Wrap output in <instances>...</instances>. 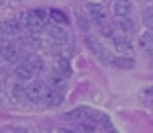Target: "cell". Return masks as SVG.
Wrapping results in <instances>:
<instances>
[{
  "mask_svg": "<svg viewBox=\"0 0 153 133\" xmlns=\"http://www.w3.org/2000/svg\"><path fill=\"white\" fill-rule=\"evenodd\" d=\"M85 43H86V47L90 49V53L94 55L98 61H102V63H106V65H110V61L114 59V55L110 53L108 49L104 47L102 43H100L96 37H92V35H86L85 37Z\"/></svg>",
  "mask_w": 153,
  "mask_h": 133,
  "instance_id": "obj_4",
  "label": "cell"
},
{
  "mask_svg": "<svg viewBox=\"0 0 153 133\" xmlns=\"http://www.w3.org/2000/svg\"><path fill=\"white\" fill-rule=\"evenodd\" d=\"M55 71H57L59 75H63L65 78H69V76L73 75V66H71V61H69L67 57H63V55H59V57L55 59Z\"/></svg>",
  "mask_w": 153,
  "mask_h": 133,
  "instance_id": "obj_14",
  "label": "cell"
},
{
  "mask_svg": "<svg viewBox=\"0 0 153 133\" xmlns=\"http://www.w3.org/2000/svg\"><path fill=\"white\" fill-rule=\"evenodd\" d=\"M0 57L4 59L6 63H20V49L16 43H12V41L8 39H2V43H0Z\"/></svg>",
  "mask_w": 153,
  "mask_h": 133,
  "instance_id": "obj_6",
  "label": "cell"
},
{
  "mask_svg": "<svg viewBox=\"0 0 153 133\" xmlns=\"http://www.w3.org/2000/svg\"><path fill=\"white\" fill-rule=\"evenodd\" d=\"M112 14L116 16V18H130L131 16V4L128 2V0H114Z\"/></svg>",
  "mask_w": 153,
  "mask_h": 133,
  "instance_id": "obj_12",
  "label": "cell"
},
{
  "mask_svg": "<svg viewBox=\"0 0 153 133\" xmlns=\"http://www.w3.org/2000/svg\"><path fill=\"white\" fill-rule=\"evenodd\" d=\"M0 8H2V0H0Z\"/></svg>",
  "mask_w": 153,
  "mask_h": 133,
  "instance_id": "obj_21",
  "label": "cell"
},
{
  "mask_svg": "<svg viewBox=\"0 0 153 133\" xmlns=\"http://www.w3.org/2000/svg\"><path fill=\"white\" fill-rule=\"evenodd\" d=\"M141 98H143L145 102H149V100L153 98V86H151V88H145L143 92H141Z\"/></svg>",
  "mask_w": 153,
  "mask_h": 133,
  "instance_id": "obj_20",
  "label": "cell"
},
{
  "mask_svg": "<svg viewBox=\"0 0 153 133\" xmlns=\"http://www.w3.org/2000/svg\"><path fill=\"white\" fill-rule=\"evenodd\" d=\"M0 43H2V39H0Z\"/></svg>",
  "mask_w": 153,
  "mask_h": 133,
  "instance_id": "obj_22",
  "label": "cell"
},
{
  "mask_svg": "<svg viewBox=\"0 0 153 133\" xmlns=\"http://www.w3.org/2000/svg\"><path fill=\"white\" fill-rule=\"evenodd\" d=\"M47 33L55 43H67L69 41V31L67 26H61V24H53V26L47 27Z\"/></svg>",
  "mask_w": 153,
  "mask_h": 133,
  "instance_id": "obj_10",
  "label": "cell"
},
{
  "mask_svg": "<svg viewBox=\"0 0 153 133\" xmlns=\"http://www.w3.org/2000/svg\"><path fill=\"white\" fill-rule=\"evenodd\" d=\"M76 22H79V27H81L82 31L88 30V20H86V18H82V16H76Z\"/></svg>",
  "mask_w": 153,
  "mask_h": 133,
  "instance_id": "obj_19",
  "label": "cell"
},
{
  "mask_svg": "<svg viewBox=\"0 0 153 133\" xmlns=\"http://www.w3.org/2000/svg\"><path fill=\"white\" fill-rule=\"evenodd\" d=\"M116 27H118V30H122V31H126V33H134V31H135V26H134L131 16H130V18H118Z\"/></svg>",
  "mask_w": 153,
  "mask_h": 133,
  "instance_id": "obj_16",
  "label": "cell"
},
{
  "mask_svg": "<svg viewBox=\"0 0 153 133\" xmlns=\"http://www.w3.org/2000/svg\"><path fill=\"white\" fill-rule=\"evenodd\" d=\"M110 66L120 69V71H131L135 66V61L131 55H114V59L110 61Z\"/></svg>",
  "mask_w": 153,
  "mask_h": 133,
  "instance_id": "obj_11",
  "label": "cell"
},
{
  "mask_svg": "<svg viewBox=\"0 0 153 133\" xmlns=\"http://www.w3.org/2000/svg\"><path fill=\"white\" fill-rule=\"evenodd\" d=\"M20 24H22V30H27V31H33V33H39L47 27V22L41 20L33 10H27V12H22L18 16Z\"/></svg>",
  "mask_w": 153,
  "mask_h": 133,
  "instance_id": "obj_3",
  "label": "cell"
},
{
  "mask_svg": "<svg viewBox=\"0 0 153 133\" xmlns=\"http://www.w3.org/2000/svg\"><path fill=\"white\" fill-rule=\"evenodd\" d=\"M43 71V61L39 55H26L22 61L16 65L14 75L18 76L20 80H32L37 72Z\"/></svg>",
  "mask_w": 153,
  "mask_h": 133,
  "instance_id": "obj_1",
  "label": "cell"
},
{
  "mask_svg": "<svg viewBox=\"0 0 153 133\" xmlns=\"http://www.w3.org/2000/svg\"><path fill=\"white\" fill-rule=\"evenodd\" d=\"M143 24L147 26V30H153V8L143 10Z\"/></svg>",
  "mask_w": 153,
  "mask_h": 133,
  "instance_id": "obj_18",
  "label": "cell"
},
{
  "mask_svg": "<svg viewBox=\"0 0 153 133\" xmlns=\"http://www.w3.org/2000/svg\"><path fill=\"white\" fill-rule=\"evenodd\" d=\"M94 114H96V112H94V110H90V108H86V106H79V108H75V110L67 112V114L63 115V120L79 123V121H82V120H88L90 115H94Z\"/></svg>",
  "mask_w": 153,
  "mask_h": 133,
  "instance_id": "obj_7",
  "label": "cell"
},
{
  "mask_svg": "<svg viewBox=\"0 0 153 133\" xmlns=\"http://www.w3.org/2000/svg\"><path fill=\"white\" fill-rule=\"evenodd\" d=\"M26 92H27V102L45 104V100L51 92V84L43 82V80H33V82L26 84Z\"/></svg>",
  "mask_w": 153,
  "mask_h": 133,
  "instance_id": "obj_2",
  "label": "cell"
},
{
  "mask_svg": "<svg viewBox=\"0 0 153 133\" xmlns=\"http://www.w3.org/2000/svg\"><path fill=\"white\" fill-rule=\"evenodd\" d=\"M140 49L147 55H153V30H145L143 33H140Z\"/></svg>",
  "mask_w": 153,
  "mask_h": 133,
  "instance_id": "obj_13",
  "label": "cell"
},
{
  "mask_svg": "<svg viewBox=\"0 0 153 133\" xmlns=\"http://www.w3.org/2000/svg\"><path fill=\"white\" fill-rule=\"evenodd\" d=\"M20 30H22V24L20 20L16 18H8V20H2L0 22V35H6V37H12V35H18Z\"/></svg>",
  "mask_w": 153,
  "mask_h": 133,
  "instance_id": "obj_9",
  "label": "cell"
},
{
  "mask_svg": "<svg viewBox=\"0 0 153 133\" xmlns=\"http://www.w3.org/2000/svg\"><path fill=\"white\" fill-rule=\"evenodd\" d=\"M49 20L53 24H61V26H69V24H71V20L67 18V14L61 12V10H57V8L49 10Z\"/></svg>",
  "mask_w": 153,
  "mask_h": 133,
  "instance_id": "obj_15",
  "label": "cell"
},
{
  "mask_svg": "<svg viewBox=\"0 0 153 133\" xmlns=\"http://www.w3.org/2000/svg\"><path fill=\"white\" fill-rule=\"evenodd\" d=\"M12 94H14L16 100H20V102H27V92H26V86L24 84H16L14 90H12Z\"/></svg>",
  "mask_w": 153,
  "mask_h": 133,
  "instance_id": "obj_17",
  "label": "cell"
},
{
  "mask_svg": "<svg viewBox=\"0 0 153 133\" xmlns=\"http://www.w3.org/2000/svg\"><path fill=\"white\" fill-rule=\"evenodd\" d=\"M112 45L120 55H134V51H135L131 39H128V37H124V35H114L112 37Z\"/></svg>",
  "mask_w": 153,
  "mask_h": 133,
  "instance_id": "obj_8",
  "label": "cell"
},
{
  "mask_svg": "<svg viewBox=\"0 0 153 133\" xmlns=\"http://www.w3.org/2000/svg\"><path fill=\"white\" fill-rule=\"evenodd\" d=\"M86 14H88L90 22H94V26H104L108 24V18H106V8H104L100 2H88L86 4Z\"/></svg>",
  "mask_w": 153,
  "mask_h": 133,
  "instance_id": "obj_5",
  "label": "cell"
}]
</instances>
